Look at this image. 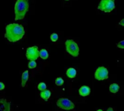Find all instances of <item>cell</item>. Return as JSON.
Segmentation results:
<instances>
[{"label": "cell", "instance_id": "cell-1", "mask_svg": "<svg viewBox=\"0 0 124 111\" xmlns=\"http://www.w3.org/2000/svg\"><path fill=\"white\" fill-rule=\"evenodd\" d=\"M25 29L23 26L18 23H10L6 26L4 37L10 42H16L24 36Z\"/></svg>", "mask_w": 124, "mask_h": 111}, {"label": "cell", "instance_id": "cell-2", "mask_svg": "<svg viewBox=\"0 0 124 111\" xmlns=\"http://www.w3.org/2000/svg\"><path fill=\"white\" fill-rule=\"evenodd\" d=\"M29 9L28 0H17L15 4V20H23Z\"/></svg>", "mask_w": 124, "mask_h": 111}, {"label": "cell", "instance_id": "cell-3", "mask_svg": "<svg viewBox=\"0 0 124 111\" xmlns=\"http://www.w3.org/2000/svg\"><path fill=\"white\" fill-rule=\"evenodd\" d=\"M66 51L73 57H78L79 55V47L78 45L73 40L68 39L65 43Z\"/></svg>", "mask_w": 124, "mask_h": 111}, {"label": "cell", "instance_id": "cell-4", "mask_svg": "<svg viewBox=\"0 0 124 111\" xmlns=\"http://www.w3.org/2000/svg\"><path fill=\"white\" fill-rule=\"evenodd\" d=\"M116 7L115 1L113 0H101L97 9L105 12H110Z\"/></svg>", "mask_w": 124, "mask_h": 111}, {"label": "cell", "instance_id": "cell-5", "mask_svg": "<svg viewBox=\"0 0 124 111\" xmlns=\"http://www.w3.org/2000/svg\"><path fill=\"white\" fill-rule=\"evenodd\" d=\"M57 105L60 109L70 111L73 110L75 108L74 103L67 98H60L57 101Z\"/></svg>", "mask_w": 124, "mask_h": 111}, {"label": "cell", "instance_id": "cell-6", "mask_svg": "<svg viewBox=\"0 0 124 111\" xmlns=\"http://www.w3.org/2000/svg\"><path fill=\"white\" fill-rule=\"evenodd\" d=\"M26 58L31 61H36L39 57V50L37 46H33L27 48L26 49Z\"/></svg>", "mask_w": 124, "mask_h": 111}, {"label": "cell", "instance_id": "cell-7", "mask_svg": "<svg viewBox=\"0 0 124 111\" xmlns=\"http://www.w3.org/2000/svg\"><path fill=\"white\" fill-rule=\"evenodd\" d=\"M94 78L98 81L108 79V70L104 66L99 67L98 68H97L95 71Z\"/></svg>", "mask_w": 124, "mask_h": 111}, {"label": "cell", "instance_id": "cell-8", "mask_svg": "<svg viewBox=\"0 0 124 111\" xmlns=\"http://www.w3.org/2000/svg\"><path fill=\"white\" fill-rule=\"evenodd\" d=\"M10 101L6 99H0V111H10Z\"/></svg>", "mask_w": 124, "mask_h": 111}, {"label": "cell", "instance_id": "cell-9", "mask_svg": "<svg viewBox=\"0 0 124 111\" xmlns=\"http://www.w3.org/2000/svg\"><path fill=\"white\" fill-rule=\"evenodd\" d=\"M78 93L82 97H86L91 93V89L87 86H83L79 89Z\"/></svg>", "mask_w": 124, "mask_h": 111}, {"label": "cell", "instance_id": "cell-10", "mask_svg": "<svg viewBox=\"0 0 124 111\" xmlns=\"http://www.w3.org/2000/svg\"><path fill=\"white\" fill-rule=\"evenodd\" d=\"M76 70L75 68H70L67 70L66 71V75L68 78L70 79H73L76 76Z\"/></svg>", "mask_w": 124, "mask_h": 111}, {"label": "cell", "instance_id": "cell-11", "mask_svg": "<svg viewBox=\"0 0 124 111\" xmlns=\"http://www.w3.org/2000/svg\"><path fill=\"white\" fill-rule=\"evenodd\" d=\"M28 71H25L22 74V81H21V86L23 87H25L26 85V83L28 80Z\"/></svg>", "mask_w": 124, "mask_h": 111}, {"label": "cell", "instance_id": "cell-12", "mask_svg": "<svg viewBox=\"0 0 124 111\" xmlns=\"http://www.w3.org/2000/svg\"><path fill=\"white\" fill-rule=\"evenodd\" d=\"M40 96H41V97L44 101H47V100H49V98L50 97V96H51V92H50L49 90L46 89V90H44V91H43V92H41Z\"/></svg>", "mask_w": 124, "mask_h": 111}, {"label": "cell", "instance_id": "cell-13", "mask_svg": "<svg viewBox=\"0 0 124 111\" xmlns=\"http://www.w3.org/2000/svg\"><path fill=\"white\" fill-rule=\"evenodd\" d=\"M109 89H110V92L111 93H117L120 89V87H119V85L118 84L114 83V84H112L110 86Z\"/></svg>", "mask_w": 124, "mask_h": 111}, {"label": "cell", "instance_id": "cell-14", "mask_svg": "<svg viewBox=\"0 0 124 111\" xmlns=\"http://www.w3.org/2000/svg\"><path fill=\"white\" fill-rule=\"evenodd\" d=\"M39 57L43 60H46L49 57V53L46 49H42L39 51Z\"/></svg>", "mask_w": 124, "mask_h": 111}, {"label": "cell", "instance_id": "cell-15", "mask_svg": "<svg viewBox=\"0 0 124 111\" xmlns=\"http://www.w3.org/2000/svg\"><path fill=\"white\" fill-rule=\"evenodd\" d=\"M38 89L39 91H41V92H43V91L46 90V84L44 83V82L39 83V85H38Z\"/></svg>", "mask_w": 124, "mask_h": 111}, {"label": "cell", "instance_id": "cell-16", "mask_svg": "<svg viewBox=\"0 0 124 111\" xmlns=\"http://www.w3.org/2000/svg\"><path fill=\"white\" fill-rule=\"evenodd\" d=\"M63 84H64V80H63L62 78L58 77V78L56 79V80H55V84H56L57 86L60 87V86H62Z\"/></svg>", "mask_w": 124, "mask_h": 111}, {"label": "cell", "instance_id": "cell-17", "mask_svg": "<svg viewBox=\"0 0 124 111\" xmlns=\"http://www.w3.org/2000/svg\"><path fill=\"white\" fill-rule=\"evenodd\" d=\"M28 68H29L30 69H33V68H35L37 66V64H36V61L31 60V61H30V62L28 63Z\"/></svg>", "mask_w": 124, "mask_h": 111}, {"label": "cell", "instance_id": "cell-18", "mask_svg": "<svg viewBox=\"0 0 124 111\" xmlns=\"http://www.w3.org/2000/svg\"><path fill=\"white\" fill-rule=\"evenodd\" d=\"M58 37H59V36H58V35H57V33H53L50 36V39H51V41H52L55 42V41H57Z\"/></svg>", "mask_w": 124, "mask_h": 111}, {"label": "cell", "instance_id": "cell-19", "mask_svg": "<svg viewBox=\"0 0 124 111\" xmlns=\"http://www.w3.org/2000/svg\"><path fill=\"white\" fill-rule=\"evenodd\" d=\"M117 47L118 48H121V49H124V41L122 40L121 41H120L119 43L117 44Z\"/></svg>", "mask_w": 124, "mask_h": 111}, {"label": "cell", "instance_id": "cell-20", "mask_svg": "<svg viewBox=\"0 0 124 111\" xmlns=\"http://www.w3.org/2000/svg\"><path fill=\"white\" fill-rule=\"evenodd\" d=\"M4 88H5V86H4V84L2 82H0V91L3 90Z\"/></svg>", "mask_w": 124, "mask_h": 111}, {"label": "cell", "instance_id": "cell-21", "mask_svg": "<svg viewBox=\"0 0 124 111\" xmlns=\"http://www.w3.org/2000/svg\"><path fill=\"white\" fill-rule=\"evenodd\" d=\"M119 25H121V26H124V19H122L121 20V22L119 23Z\"/></svg>", "mask_w": 124, "mask_h": 111}, {"label": "cell", "instance_id": "cell-22", "mask_svg": "<svg viewBox=\"0 0 124 111\" xmlns=\"http://www.w3.org/2000/svg\"><path fill=\"white\" fill-rule=\"evenodd\" d=\"M107 111H113V108H109L107 110Z\"/></svg>", "mask_w": 124, "mask_h": 111}, {"label": "cell", "instance_id": "cell-23", "mask_svg": "<svg viewBox=\"0 0 124 111\" xmlns=\"http://www.w3.org/2000/svg\"><path fill=\"white\" fill-rule=\"evenodd\" d=\"M97 111H103L102 110H101V109H100V110H97Z\"/></svg>", "mask_w": 124, "mask_h": 111}, {"label": "cell", "instance_id": "cell-24", "mask_svg": "<svg viewBox=\"0 0 124 111\" xmlns=\"http://www.w3.org/2000/svg\"><path fill=\"white\" fill-rule=\"evenodd\" d=\"M65 1H69V0H65Z\"/></svg>", "mask_w": 124, "mask_h": 111}, {"label": "cell", "instance_id": "cell-25", "mask_svg": "<svg viewBox=\"0 0 124 111\" xmlns=\"http://www.w3.org/2000/svg\"><path fill=\"white\" fill-rule=\"evenodd\" d=\"M113 1H114V0H113Z\"/></svg>", "mask_w": 124, "mask_h": 111}]
</instances>
